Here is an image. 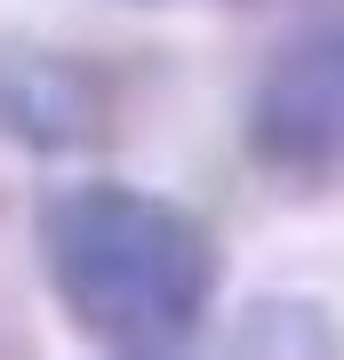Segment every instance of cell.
Here are the masks:
<instances>
[{
	"instance_id": "6da1fadb",
	"label": "cell",
	"mask_w": 344,
	"mask_h": 360,
	"mask_svg": "<svg viewBox=\"0 0 344 360\" xmlns=\"http://www.w3.org/2000/svg\"><path fill=\"white\" fill-rule=\"evenodd\" d=\"M40 272L56 288V312L96 352L160 360L208 328L224 248L184 200L89 176L40 200Z\"/></svg>"
},
{
	"instance_id": "7a4b0ae2",
	"label": "cell",
	"mask_w": 344,
	"mask_h": 360,
	"mask_svg": "<svg viewBox=\"0 0 344 360\" xmlns=\"http://www.w3.org/2000/svg\"><path fill=\"white\" fill-rule=\"evenodd\" d=\"M248 160L281 184L344 176V16L288 32L248 89Z\"/></svg>"
},
{
	"instance_id": "3957f363",
	"label": "cell",
	"mask_w": 344,
	"mask_h": 360,
	"mask_svg": "<svg viewBox=\"0 0 344 360\" xmlns=\"http://www.w3.org/2000/svg\"><path fill=\"white\" fill-rule=\"evenodd\" d=\"M113 129V96L80 56L0 40V136L25 153H89Z\"/></svg>"
},
{
	"instance_id": "277c9868",
	"label": "cell",
	"mask_w": 344,
	"mask_h": 360,
	"mask_svg": "<svg viewBox=\"0 0 344 360\" xmlns=\"http://www.w3.org/2000/svg\"><path fill=\"white\" fill-rule=\"evenodd\" d=\"M241 336H248V345H281V336H288L296 352H336V321L312 312V304H265V312H248Z\"/></svg>"
}]
</instances>
